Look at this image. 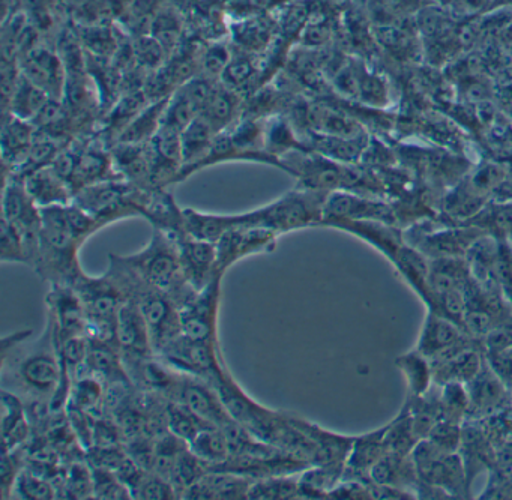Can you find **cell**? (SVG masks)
I'll return each instance as SVG.
<instances>
[{
	"mask_svg": "<svg viewBox=\"0 0 512 500\" xmlns=\"http://www.w3.org/2000/svg\"><path fill=\"white\" fill-rule=\"evenodd\" d=\"M122 257L146 283L172 296L179 308L196 293L188 284L178 242L161 230L152 229L151 241L142 250Z\"/></svg>",
	"mask_w": 512,
	"mask_h": 500,
	"instance_id": "7a4b0ae2",
	"label": "cell"
},
{
	"mask_svg": "<svg viewBox=\"0 0 512 500\" xmlns=\"http://www.w3.org/2000/svg\"><path fill=\"white\" fill-rule=\"evenodd\" d=\"M253 478L226 472V470L208 469V472L191 485L184 496L187 499H248Z\"/></svg>",
	"mask_w": 512,
	"mask_h": 500,
	"instance_id": "ac0fdd59",
	"label": "cell"
},
{
	"mask_svg": "<svg viewBox=\"0 0 512 500\" xmlns=\"http://www.w3.org/2000/svg\"><path fill=\"white\" fill-rule=\"evenodd\" d=\"M0 259L4 263H26L29 265L28 254L23 245L19 230L2 220V238H0Z\"/></svg>",
	"mask_w": 512,
	"mask_h": 500,
	"instance_id": "74e56055",
	"label": "cell"
},
{
	"mask_svg": "<svg viewBox=\"0 0 512 500\" xmlns=\"http://www.w3.org/2000/svg\"><path fill=\"white\" fill-rule=\"evenodd\" d=\"M280 235L265 227L236 224L217 242L218 271L226 274L239 260L269 254L277 248Z\"/></svg>",
	"mask_w": 512,
	"mask_h": 500,
	"instance_id": "52a82bcc",
	"label": "cell"
},
{
	"mask_svg": "<svg viewBox=\"0 0 512 500\" xmlns=\"http://www.w3.org/2000/svg\"><path fill=\"white\" fill-rule=\"evenodd\" d=\"M50 100H52L50 95H47L43 89L38 88L22 74L19 85H17L13 97H11L10 104L4 110V115L8 113V115L32 122L40 115L41 110L46 107Z\"/></svg>",
	"mask_w": 512,
	"mask_h": 500,
	"instance_id": "f546056e",
	"label": "cell"
},
{
	"mask_svg": "<svg viewBox=\"0 0 512 500\" xmlns=\"http://www.w3.org/2000/svg\"><path fill=\"white\" fill-rule=\"evenodd\" d=\"M19 62L26 79L43 89L53 100L64 98L67 73L56 44L41 41L31 52L22 56Z\"/></svg>",
	"mask_w": 512,
	"mask_h": 500,
	"instance_id": "9c48e42d",
	"label": "cell"
},
{
	"mask_svg": "<svg viewBox=\"0 0 512 500\" xmlns=\"http://www.w3.org/2000/svg\"><path fill=\"white\" fill-rule=\"evenodd\" d=\"M478 229L446 230L425 236L418 245L419 253L434 259H460L479 241Z\"/></svg>",
	"mask_w": 512,
	"mask_h": 500,
	"instance_id": "cb8c5ba5",
	"label": "cell"
},
{
	"mask_svg": "<svg viewBox=\"0 0 512 500\" xmlns=\"http://www.w3.org/2000/svg\"><path fill=\"white\" fill-rule=\"evenodd\" d=\"M472 343H475V338L470 337L458 323L428 311L416 350L433 362Z\"/></svg>",
	"mask_w": 512,
	"mask_h": 500,
	"instance_id": "7c38bea8",
	"label": "cell"
},
{
	"mask_svg": "<svg viewBox=\"0 0 512 500\" xmlns=\"http://www.w3.org/2000/svg\"><path fill=\"white\" fill-rule=\"evenodd\" d=\"M470 397L469 419L490 418L511 409L512 392L484 362L475 379L467 383Z\"/></svg>",
	"mask_w": 512,
	"mask_h": 500,
	"instance_id": "4fadbf2b",
	"label": "cell"
},
{
	"mask_svg": "<svg viewBox=\"0 0 512 500\" xmlns=\"http://www.w3.org/2000/svg\"><path fill=\"white\" fill-rule=\"evenodd\" d=\"M419 482L439 488L449 497L469 494L466 470L458 452H446L434 446L430 440L418 442L412 452Z\"/></svg>",
	"mask_w": 512,
	"mask_h": 500,
	"instance_id": "5b68a950",
	"label": "cell"
},
{
	"mask_svg": "<svg viewBox=\"0 0 512 500\" xmlns=\"http://www.w3.org/2000/svg\"><path fill=\"white\" fill-rule=\"evenodd\" d=\"M247 98L241 92L233 91L223 83H217L202 116L215 128L217 133L229 130L233 124L239 121L244 112V104Z\"/></svg>",
	"mask_w": 512,
	"mask_h": 500,
	"instance_id": "603a6c76",
	"label": "cell"
},
{
	"mask_svg": "<svg viewBox=\"0 0 512 500\" xmlns=\"http://www.w3.org/2000/svg\"><path fill=\"white\" fill-rule=\"evenodd\" d=\"M224 274L194 293L181 307V334L193 343L218 344V311H220L221 283Z\"/></svg>",
	"mask_w": 512,
	"mask_h": 500,
	"instance_id": "8992f818",
	"label": "cell"
},
{
	"mask_svg": "<svg viewBox=\"0 0 512 500\" xmlns=\"http://www.w3.org/2000/svg\"><path fill=\"white\" fill-rule=\"evenodd\" d=\"M391 211L380 203L362 199L350 191H334L329 194L323 206V220L320 226H329L347 221L391 220Z\"/></svg>",
	"mask_w": 512,
	"mask_h": 500,
	"instance_id": "5bb4252c",
	"label": "cell"
},
{
	"mask_svg": "<svg viewBox=\"0 0 512 500\" xmlns=\"http://www.w3.org/2000/svg\"><path fill=\"white\" fill-rule=\"evenodd\" d=\"M167 104H169V98H166V100L151 101V103L131 121V124L122 131L116 143H130V145L148 143L149 140L158 133L161 125H163Z\"/></svg>",
	"mask_w": 512,
	"mask_h": 500,
	"instance_id": "4316f807",
	"label": "cell"
},
{
	"mask_svg": "<svg viewBox=\"0 0 512 500\" xmlns=\"http://www.w3.org/2000/svg\"><path fill=\"white\" fill-rule=\"evenodd\" d=\"M178 247L188 284L196 292L205 289L215 275L223 274L218 271L217 244L190 235L178 242Z\"/></svg>",
	"mask_w": 512,
	"mask_h": 500,
	"instance_id": "9a60e30c",
	"label": "cell"
},
{
	"mask_svg": "<svg viewBox=\"0 0 512 500\" xmlns=\"http://www.w3.org/2000/svg\"><path fill=\"white\" fill-rule=\"evenodd\" d=\"M20 448L14 451H4V458H2V497L8 499L13 497L14 485H16L17 478L22 472V460H20Z\"/></svg>",
	"mask_w": 512,
	"mask_h": 500,
	"instance_id": "60d3db41",
	"label": "cell"
},
{
	"mask_svg": "<svg viewBox=\"0 0 512 500\" xmlns=\"http://www.w3.org/2000/svg\"><path fill=\"white\" fill-rule=\"evenodd\" d=\"M439 401L442 419L463 424L464 419L469 416L470 397L467 383H443L439 389Z\"/></svg>",
	"mask_w": 512,
	"mask_h": 500,
	"instance_id": "836d02e7",
	"label": "cell"
},
{
	"mask_svg": "<svg viewBox=\"0 0 512 500\" xmlns=\"http://www.w3.org/2000/svg\"><path fill=\"white\" fill-rule=\"evenodd\" d=\"M485 494L493 499H512V481L499 482L485 491Z\"/></svg>",
	"mask_w": 512,
	"mask_h": 500,
	"instance_id": "b9f144b4",
	"label": "cell"
},
{
	"mask_svg": "<svg viewBox=\"0 0 512 500\" xmlns=\"http://www.w3.org/2000/svg\"><path fill=\"white\" fill-rule=\"evenodd\" d=\"M94 497L98 499H133L130 488L118 478L113 470L92 466Z\"/></svg>",
	"mask_w": 512,
	"mask_h": 500,
	"instance_id": "8d00e7d4",
	"label": "cell"
},
{
	"mask_svg": "<svg viewBox=\"0 0 512 500\" xmlns=\"http://www.w3.org/2000/svg\"><path fill=\"white\" fill-rule=\"evenodd\" d=\"M2 406H4V419H2V433H4V451L25 446L29 437V422L26 419L25 404L13 392L7 389L2 391Z\"/></svg>",
	"mask_w": 512,
	"mask_h": 500,
	"instance_id": "484cf974",
	"label": "cell"
},
{
	"mask_svg": "<svg viewBox=\"0 0 512 500\" xmlns=\"http://www.w3.org/2000/svg\"><path fill=\"white\" fill-rule=\"evenodd\" d=\"M185 227L193 238L217 244L221 236L232 229L230 215L209 214L196 209H184Z\"/></svg>",
	"mask_w": 512,
	"mask_h": 500,
	"instance_id": "4dcf8cb0",
	"label": "cell"
},
{
	"mask_svg": "<svg viewBox=\"0 0 512 500\" xmlns=\"http://www.w3.org/2000/svg\"><path fill=\"white\" fill-rule=\"evenodd\" d=\"M232 56V43L229 38L218 41H205L202 53V71L200 76L220 82Z\"/></svg>",
	"mask_w": 512,
	"mask_h": 500,
	"instance_id": "e575fe53",
	"label": "cell"
},
{
	"mask_svg": "<svg viewBox=\"0 0 512 500\" xmlns=\"http://www.w3.org/2000/svg\"><path fill=\"white\" fill-rule=\"evenodd\" d=\"M395 364L400 368L401 373L406 377L409 398L421 397L427 394L436 386L433 376V365L428 358H425L418 350L404 353L395 359Z\"/></svg>",
	"mask_w": 512,
	"mask_h": 500,
	"instance_id": "83f0119b",
	"label": "cell"
},
{
	"mask_svg": "<svg viewBox=\"0 0 512 500\" xmlns=\"http://www.w3.org/2000/svg\"><path fill=\"white\" fill-rule=\"evenodd\" d=\"M149 191L140 190L124 179L98 182L74 194L73 202L101 221L104 226L142 217Z\"/></svg>",
	"mask_w": 512,
	"mask_h": 500,
	"instance_id": "277c9868",
	"label": "cell"
},
{
	"mask_svg": "<svg viewBox=\"0 0 512 500\" xmlns=\"http://www.w3.org/2000/svg\"><path fill=\"white\" fill-rule=\"evenodd\" d=\"M328 196L329 194L295 187L262 208L244 214L230 215V220L232 227L236 224L265 227L283 236L295 230L320 226L323 220V206Z\"/></svg>",
	"mask_w": 512,
	"mask_h": 500,
	"instance_id": "3957f363",
	"label": "cell"
},
{
	"mask_svg": "<svg viewBox=\"0 0 512 500\" xmlns=\"http://www.w3.org/2000/svg\"><path fill=\"white\" fill-rule=\"evenodd\" d=\"M176 499L178 491L173 487L172 482L164 479L163 476L154 472H146L136 490L133 491V499Z\"/></svg>",
	"mask_w": 512,
	"mask_h": 500,
	"instance_id": "f35d334b",
	"label": "cell"
},
{
	"mask_svg": "<svg viewBox=\"0 0 512 500\" xmlns=\"http://www.w3.org/2000/svg\"><path fill=\"white\" fill-rule=\"evenodd\" d=\"M14 493L19 494L20 499L49 500L55 499L58 491L53 482L38 475L37 470L23 469L14 485Z\"/></svg>",
	"mask_w": 512,
	"mask_h": 500,
	"instance_id": "d590c367",
	"label": "cell"
},
{
	"mask_svg": "<svg viewBox=\"0 0 512 500\" xmlns=\"http://www.w3.org/2000/svg\"><path fill=\"white\" fill-rule=\"evenodd\" d=\"M190 449L194 455L200 458L203 463L211 467L221 466L232 457L229 439L223 428L209 425L205 430L200 431L199 436L190 443Z\"/></svg>",
	"mask_w": 512,
	"mask_h": 500,
	"instance_id": "f1b7e54d",
	"label": "cell"
},
{
	"mask_svg": "<svg viewBox=\"0 0 512 500\" xmlns=\"http://www.w3.org/2000/svg\"><path fill=\"white\" fill-rule=\"evenodd\" d=\"M170 401L184 404L203 421L223 430L236 422L224 406L217 388L200 377L182 373L178 388Z\"/></svg>",
	"mask_w": 512,
	"mask_h": 500,
	"instance_id": "ba28073f",
	"label": "cell"
},
{
	"mask_svg": "<svg viewBox=\"0 0 512 500\" xmlns=\"http://www.w3.org/2000/svg\"><path fill=\"white\" fill-rule=\"evenodd\" d=\"M115 344L121 352L124 365L155 356L145 317L133 299H128L122 305L116 317Z\"/></svg>",
	"mask_w": 512,
	"mask_h": 500,
	"instance_id": "8fae6325",
	"label": "cell"
},
{
	"mask_svg": "<svg viewBox=\"0 0 512 500\" xmlns=\"http://www.w3.org/2000/svg\"><path fill=\"white\" fill-rule=\"evenodd\" d=\"M461 434H463V424L440 419L434 425L427 440H430L434 446L446 452H458L461 445Z\"/></svg>",
	"mask_w": 512,
	"mask_h": 500,
	"instance_id": "ab89813d",
	"label": "cell"
},
{
	"mask_svg": "<svg viewBox=\"0 0 512 500\" xmlns=\"http://www.w3.org/2000/svg\"><path fill=\"white\" fill-rule=\"evenodd\" d=\"M37 139V128L32 122L16 116L2 115V163L4 176L16 172Z\"/></svg>",
	"mask_w": 512,
	"mask_h": 500,
	"instance_id": "e0dca14e",
	"label": "cell"
},
{
	"mask_svg": "<svg viewBox=\"0 0 512 500\" xmlns=\"http://www.w3.org/2000/svg\"><path fill=\"white\" fill-rule=\"evenodd\" d=\"M482 353L484 350L481 352L476 349L475 343H472L445 358L431 362L434 383L437 386L448 382L469 383L470 380L478 376L479 371L484 367Z\"/></svg>",
	"mask_w": 512,
	"mask_h": 500,
	"instance_id": "d6986e66",
	"label": "cell"
},
{
	"mask_svg": "<svg viewBox=\"0 0 512 500\" xmlns=\"http://www.w3.org/2000/svg\"><path fill=\"white\" fill-rule=\"evenodd\" d=\"M280 35L274 14L229 20L230 43L245 52L263 55Z\"/></svg>",
	"mask_w": 512,
	"mask_h": 500,
	"instance_id": "2e32d148",
	"label": "cell"
},
{
	"mask_svg": "<svg viewBox=\"0 0 512 500\" xmlns=\"http://www.w3.org/2000/svg\"><path fill=\"white\" fill-rule=\"evenodd\" d=\"M217 134L215 128L202 115L197 116L182 131V158H184V166H182L181 172H179L176 184L185 181V179L193 175L197 164L208 155Z\"/></svg>",
	"mask_w": 512,
	"mask_h": 500,
	"instance_id": "44dd1931",
	"label": "cell"
},
{
	"mask_svg": "<svg viewBox=\"0 0 512 500\" xmlns=\"http://www.w3.org/2000/svg\"><path fill=\"white\" fill-rule=\"evenodd\" d=\"M458 454L463 460L469 487L472 484V479L478 473L494 466L497 457L493 443L488 439L484 428L478 427V425H463Z\"/></svg>",
	"mask_w": 512,
	"mask_h": 500,
	"instance_id": "ffe728a7",
	"label": "cell"
},
{
	"mask_svg": "<svg viewBox=\"0 0 512 500\" xmlns=\"http://www.w3.org/2000/svg\"><path fill=\"white\" fill-rule=\"evenodd\" d=\"M484 340L485 362L512 392V328L499 326Z\"/></svg>",
	"mask_w": 512,
	"mask_h": 500,
	"instance_id": "d4e9b609",
	"label": "cell"
},
{
	"mask_svg": "<svg viewBox=\"0 0 512 500\" xmlns=\"http://www.w3.org/2000/svg\"><path fill=\"white\" fill-rule=\"evenodd\" d=\"M511 409H512V403H511Z\"/></svg>",
	"mask_w": 512,
	"mask_h": 500,
	"instance_id": "7bdbcfd3",
	"label": "cell"
},
{
	"mask_svg": "<svg viewBox=\"0 0 512 500\" xmlns=\"http://www.w3.org/2000/svg\"><path fill=\"white\" fill-rule=\"evenodd\" d=\"M65 205L41 208L40 251L34 266L35 274L50 284L73 286L85 271L80 265L79 251L86 241L76 235L65 218Z\"/></svg>",
	"mask_w": 512,
	"mask_h": 500,
	"instance_id": "6da1fadb",
	"label": "cell"
},
{
	"mask_svg": "<svg viewBox=\"0 0 512 500\" xmlns=\"http://www.w3.org/2000/svg\"><path fill=\"white\" fill-rule=\"evenodd\" d=\"M46 301L49 307V322L56 338L88 335V314L82 298L73 286L50 284Z\"/></svg>",
	"mask_w": 512,
	"mask_h": 500,
	"instance_id": "30bf717a",
	"label": "cell"
},
{
	"mask_svg": "<svg viewBox=\"0 0 512 500\" xmlns=\"http://www.w3.org/2000/svg\"><path fill=\"white\" fill-rule=\"evenodd\" d=\"M23 184L40 208L68 205L73 202L70 185L52 166L43 167L26 176Z\"/></svg>",
	"mask_w": 512,
	"mask_h": 500,
	"instance_id": "7402d4cb",
	"label": "cell"
},
{
	"mask_svg": "<svg viewBox=\"0 0 512 500\" xmlns=\"http://www.w3.org/2000/svg\"><path fill=\"white\" fill-rule=\"evenodd\" d=\"M301 497L299 478L293 475H272L251 482L248 499L286 500Z\"/></svg>",
	"mask_w": 512,
	"mask_h": 500,
	"instance_id": "1f68e13d",
	"label": "cell"
},
{
	"mask_svg": "<svg viewBox=\"0 0 512 500\" xmlns=\"http://www.w3.org/2000/svg\"><path fill=\"white\" fill-rule=\"evenodd\" d=\"M166 415L170 433L184 440L187 445L199 436L200 431L211 425L178 401H167Z\"/></svg>",
	"mask_w": 512,
	"mask_h": 500,
	"instance_id": "d6a6232c",
	"label": "cell"
}]
</instances>
